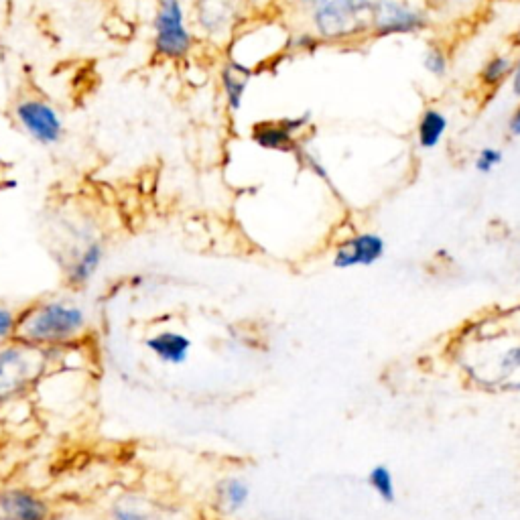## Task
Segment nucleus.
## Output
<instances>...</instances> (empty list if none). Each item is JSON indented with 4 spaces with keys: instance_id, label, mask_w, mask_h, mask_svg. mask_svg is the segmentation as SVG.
<instances>
[{
    "instance_id": "1",
    "label": "nucleus",
    "mask_w": 520,
    "mask_h": 520,
    "mask_svg": "<svg viewBox=\"0 0 520 520\" xmlns=\"http://www.w3.org/2000/svg\"><path fill=\"white\" fill-rule=\"evenodd\" d=\"M88 328V313L68 301H45L27 309L17 321L15 340L37 348L74 342Z\"/></svg>"
},
{
    "instance_id": "2",
    "label": "nucleus",
    "mask_w": 520,
    "mask_h": 520,
    "mask_svg": "<svg viewBox=\"0 0 520 520\" xmlns=\"http://www.w3.org/2000/svg\"><path fill=\"white\" fill-rule=\"evenodd\" d=\"M321 41L346 43L374 33V0H328L313 11Z\"/></svg>"
},
{
    "instance_id": "3",
    "label": "nucleus",
    "mask_w": 520,
    "mask_h": 520,
    "mask_svg": "<svg viewBox=\"0 0 520 520\" xmlns=\"http://www.w3.org/2000/svg\"><path fill=\"white\" fill-rule=\"evenodd\" d=\"M43 368V348L13 340V344L0 350V403L23 395L41 378Z\"/></svg>"
},
{
    "instance_id": "4",
    "label": "nucleus",
    "mask_w": 520,
    "mask_h": 520,
    "mask_svg": "<svg viewBox=\"0 0 520 520\" xmlns=\"http://www.w3.org/2000/svg\"><path fill=\"white\" fill-rule=\"evenodd\" d=\"M155 53L163 59H181L191 51L193 37L185 23L181 0H159L155 15Z\"/></svg>"
},
{
    "instance_id": "5",
    "label": "nucleus",
    "mask_w": 520,
    "mask_h": 520,
    "mask_svg": "<svg viewBox=\"0 0 520 520\" xmlns=\"http://www.w3.org/2000/svg\"><path fill=\"white\" fill-rule=\"evenodd\" d=\"M311 122V112H303L299 116H285L277 120H260L252 126L250 139L256 147L275 153H297L301 143L297 135Z\"/></svg>"
},
{
    "instance_id": "6",
    "label": "nucleus",
    "mask_w": 520,
    "mask_h": 520,
    "mask_svg": "<svg viewBox=\"0 0 520 520\" xmlns=\"http://www.w3.org/2000/svg\"><path fill=\"white\" fill-rule=\"evenodd\" d=\"M15 116L25 133L43 147L57 145L63 137V120L45 100L23 98L15 106Z\"/></svg>"
},
{
    "instance_id": "7",
    "label": "nucleus",
    "mask_w": 520,
    "mask_h": 520,
    "mask_svg": "<svg viewBox=\"0 0 520 520\" xmlns=\"http://www.w3.org/2000/svg\"><path fill=\"white\" fill-rule=\"evenodd\" d=\"M427 17L399 0H374V35H413L427 29Z\"/></svg>"
},
{
    "instance_id": "8",
    "label": "nucleus",
    "mask_w": 520,
    "mask_h": 520,
    "mask_svg": "<svg viewBox=\"0 0 520 520\" xmlns=\"http://www.w3.org/2000/svg\"><path fill=\"white\" fill-rule=\"evenodd\" d=\"M0 518L51 520V508L45 498L27 488H7L0 492Z\"/></svg>"
},
{
    "instance_id": "9",
    "label": "nucleus",
    "mask_w": 520,
    "mask_h": 520,
    "mask_svg": "<svg viewBox=\"0 0 520 520\" xmlns=\"http://www.w3.org/2000/svg\"><path fill=\"white\" fill-rule=\"evenodd\" d=\"M384 240L378 234H358L344 244L338 246L334 254L336 269H354V267H370L382 258Z\"/></svg>"
},
{
    "instance_id": "10",
    "label": "nucleus",
    "mask_w": 520,
    "mask_h": 520,
    "mask_svg": "<svg viewBox=\"0 0 520 520\" xmlns=\"http://www.w3.org/2000/svg\"><path fill=\"white\" fill-rule=\"evenodd\" d=\"M112 520H187V514L143 496H122L112 506Z\"/></svg>"
},
{
    "instance_id": "11",
    "label": "nucleus",
    "mask_w": 520,
    "mask_h": 520,
    "mask_svg": "<svg viewBox=\"0 0 520 520\" xmlns=\"http://www.w3.org/2000/svg\"><path fill=\"white\" fill-rule=\"evenodd\" d=\"M252 78H254V72L250 65L236 57H230L222 65L220 84H222V92H224L230 112H238L242 108V102H244V96H246V90H248Z\"/></svg>"
},
{
    "instance_id": "12",
    "label": "nucleus",
    "mask_w": 520,
    "mask_h": 520,
    "mask_svg": "<svg viewBox=\"0 0 520 520\" xmlns=\"http://www.w3.org/2000/svg\"><path fill=\"white\" fill-rule=\"evenodd\" d=\"M147 348L163 364L179 366V364L187 362V358L191 354V340L179 332L165 330V332L151 336L147 340Z\"/></svg>"
},
{
    "instance_id": "13",
    "label": "nucleus",
    "mask_w": 520,
    "mask_h": 520,
    "mask_svg": "<svg viewBox=\"0 0 520 520\" xmlns=\"http://www.w3.org/2000/svg\"><path fill=\"white\" fill-rule=\"evenodd\" d=\"M102 263H104V246L100 242H88L72 263V267L68 269L70 285L78 289L86 287L96 277Z\"/></svg>"
},
{
    "instance_id": "14",
    "label": "nucleus",
    "mask_w": 520,
    "mask_h": 520,
    "mask_svg": "<svg viewBox=\"0 0 520 520\" xmlns=\"http://www.w3.org/2000/svg\"><path fill=\"white\" fill-rule=\"evenodd\" d=\"M250 502V486L242 478H226L216 488V508L226 516L240 514Z\"/></svg>"
},
{
    "instance_id": "15",
    "label": "nucleus",
    "mask_w": 520,
    "mask_h": 520,
    "mask_svg": "<svg viewBox=\"0 0 520 520\" xmlns=\"http://www.w3.org/2000/svg\"><path fill=\"white\" fill-rule=\"evenodd\" d=\"M447 133V116L437 108H427L417 124V143L423 151L435 149Z\"/></svg>"
},
{
    "instance_id": "16",
    "label": "nucleus",
    "mask_w": 520,
    "mask_h": 520,
    "mask_svg": "<svg viewBox=\"0 0 520 520\" xmlns=\"http://www.w3.org/2000/svg\"><path fill=\"white\" fill-rule=\"evenodd\" d=\"M514 65L516 63L508 55H494L484 63V68L480 72V82L488 88H496L514 74Z\"/></svg>"
},
{
    "instance_id": "17",
    "label": "nucleus",
    "mask_w": 520,
    "mask_h": 520,
    "mask_svg": "<svg viewBox=\"0 0 520 520\" xmlns=\"http://www.w3.org/2000/svg\"><path fill=\"white\" fill-rule=\"evenodd\" d=\"M368 484L372 486V490L384 500V502H395L397 490H395V480L393 474L386 466H376L370 470L368 474Z\"/></svg>"
},
{
    "instance_id": "18",
    "label": "nucleus",
    "mask_w": 520,
    "mask_h": 520,
    "mask_svg": "<svg viewBox=\"0 0 520 520\" xmlns=\"http://www.w3.org/2000/svg\"><path fill=\"white\" fill-rule=\"evenodd\" d=\"M423 68L435 76V78H443L447 74V55L443 53L441 47H429L423 55Z\"/></svg>"
},
{
    "instance_id": "19",
    "label": "nucleus",
    "mask_w": 520,
    "mask_h": 520,
    "mask_svg": "<svg viewBox=\"0 0 520 520\" xmlns=\"http://www.w3.org/2000/svg\"><path fill=\"white\" fill-rule=\"evenodd\" d=\"M19 317L5 305H0V342L15 340Z\"/></svg>"
},
{
    "instance_id": "20",
    "label": "nucleus",
    "mask_w": 520,
    "mask_h": 520,
    "mask_svg": "<svg viewBox=\"0 0 520 520\" xmlns=\"http://www.w3.org/2000/svg\"><path fill=\"white\" fill-rule=\"evenodd\" d=\"M323 41L319 39L317 33H309V31H301V33H295L291 39H289V49L293 51H315Z\"/></svg>"
},
{
    "instance_id": "21",
    "label": "nucleus",
    "mask_w": 520,
    "mask_h": 520,
    "mask_svg": "<svg viewBox=\"0 0 520 520\" xmlns=\"http://www.w3.org/2000/svg\"><path fill=\"white\" fill-rule=\"evenodd\" d=\"M502 163V153L494 147H486L478 153L476 157V169L480 173H490L494 167H498Z\"/></svg>"
},
{
    "instance_id": "22",
    "label": "nucleus",
    "mask_w": 520,
    "mask_h": 520,
    "mask_svg": "<svg viewBox=\"0 0 520 520\" xmlns=\"http://www.w3.org/2000/svg\"><path fill=\"white\" fill-rule=\"evenodd\" d=\"M518 366H520V346L508 350V354H506L504 360H502V370H506V372L516 370Z\"/></svg>"
},
{
    "instance_id": "23",
    "label": "nucleus",
    "mask_w": 520,
    "mask_h": 520,
    "mask_svg": "<svg viewBox=\"0 0 520 520\" xmlns=\"http://www.w3.org/2000/svg\"><path fill=\"white\" fill-rule=\"evenodd\" d=\"M508 130H510L512 137H520V104H518V108H516V110L512 112V116H510Z\"/></svg>"
},
{
    "instance_id": "24",
    "label": "nucleus",
    "mask_w": 520,
    "mask_h": 520,
    "mask_svg": "<svg viewBox=\"0 0 520 520\" xmlns=\"http://www.w3.org/2000/svg\"><path fill=\"white\" fill-rule=\"evenodd\" d=\"M295 3L301 5V7H305V9L315 11V9H319L323 3H328V0H295Z\"/></svg>"
}]
</instances>
